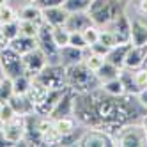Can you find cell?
<instances>
[{"label":"cell","mask_w":147,"mask_h":147,"mask_svg":"<svg viewBox=\"0 0 147 147\" xmlns=\"http://www.w3.org/2000/svg\"><path fill=\"white\" fill-rule=\"evenodd\" d=\"M66 78H67V85L76 92H92L94 89L101 85L96 73L83 64V60L66 66Z\"/></svg>","instance_id":"cell-1"},{"label":"cell","mask_w":147,"mask_h":147,"mask_svg":"<svg viewBox=\"0 0 147 147\" xmlns=\"http://www.w3.org/2000/svg\"><path fill=\"white\" fill-rule=\"evenodd\" d=\"M124 5L119 0H90L87 13L94 25L108 27L121 13H124Z\"/></svg>","instance_id":"cell-2"},{"label":"cell","mask_w":147,"mask_h":147,"mask_svg":"<svg viewBox=\"0 0 147 147\" xmlns=\"http://www.w3.org/2000/svg\"><path fill=\"white\" fill-rule=\"evenodd\" d=\"M73 115L87 128H101V119L96 112L92 92H76L73 99Z\"/></svg>","instance_id":"cell-3"},{"label":"cell","mask_w":147,"mask_h":147,"mask_svg":"<svg viewBox=\"0 0 147 147\" xmlns=\"http://www.w3.org/2000/svg\"><path fill=\"white\" fill-rule=\"evenodd\" d=\"M115 145L121 147H144L147 145V133L144 131L142 124L128 122L115 136Z\"/></svg>","instance_id":"cell-4"},{"label":"cell","mask_w":147,"mask_h":147,"mask_svg":"<svg viewBox=\"0 0 147 147\" xmlns=\"http://www.w3.org/2000/svg\"><path fill=\"white\" fill-rule=\"evenodd\" d=\"M32 78L41 82L48 89H64V87H67L66 66L64 64H46L45 69L41 73H37Z\"/></svg>","instance_id":"cell-5"},{"label":"cell","mask_w":147,"mask_h":147,"mask_svg":"<svg viewBox=\"0 0 147 147\" xmlns=\"http://www.w3.org/2000/svg\"><path fill=\"white\" fill-rule=\"evenodd\" d=\"M0 66H2L4 75L9 78H16L25 73L23 57L11 48H5L4 51H0Z\"/></svg>","instance_id":"cell-6"},{"label":"cell","mask_w":147,"mask_h":147,"mask_svg":"<svg viewBox=\"0 0 147 147\" xmlns=\"http://www.w3.org/2000/svg\"><path fill=\"white\" fill-rule=\"evenodd\" d=\"M80 147H112L115 145V140L110 133H107L101 128H90L85 131L80 138L75 142Z\"/></svg>","instance_id":"cell-7"},{"label":"cell","mask_w":147,"mask_h":147,"mask_svg":"<svg viewBox=\"0 0 147 147\" xmlns=\"http://www.w3.org/2000/svg\"><path fill=\"white\" fill-rule=\"evenodd\" d=\"M0 131H2L4 140L7 142V145L22 144V142L25 140V135H27V129H25V117H22V115H16L11 122L2 124Z\"/></svg>","instance_id":"cell-8"},{"label":"cell","mask_w":147,"mask_h":147,"mask_svg":"<svg viewBox=\"0 0 147 147\" xmlns=\"http://www.w3.org/2000/svg\"><path fill=\"white\" fill-rule=\"evenodd\" d=\"M51 25H48L46 22H43L39 25V34H37V46L45 51V55L50 59H60L59 57V46L53 43V37H51Z\"/></svg>","instance_id":"cell-9"},{"label":"cell","mask_w":147,"mask_h":147,"mask_svg":"<svg viewBox=\"0 0 147 147\" xmlns=\"http://www.w3.org/2000/svg\"><path fill=\"white\" fill-rule=\"evenodd\" d=\"M48 64V57L45 55V51L39 46L32 51L23 55V66H25V73L30 76H36L37 73H41L45 69V66Z\"/></svg>","instance_id":"cell-10"},{"label":"cell","mask_w":147,"mask_h":147,"mask_svg":"<svg viewBox=\"0 0 147 147\" xmlns=\"http://www.w3.org/2000/svg\"><path fill=\"white\" fill-rule=\"evenodd\" d=\"M108 27L113 30L117 45L131 43V22H129V18L126 16V13H121Z\"/></svg>","instance_id":"cell-11"},{"label":"cell","mask_w":147,"mask_h":147,"mask_svg":"<svg viewBox=\"0 0 147 147\" xmlns=\"http://www.w3.org/2000/svg\"><path fill=\"white\" fill-rule=\"evenodd\" d=\"M76 90H73L69 85L64 89L62 96L59 99V103L55 105V108L51 110L50 117L51 119H59V117H71L73 115V99H75Z\"/></svg>","instance_id":"cell-12"},{"label":"cell","mask_w":147,"mask_h":147,"mask_svg":"<svg viewBox=\"0 0 147 147\" xmlns=\"http://www.w3.org/2000/svg\"><path fill=\"white\" fill-rule=\"evenodd\" d=\"M66 89V87H64ZM64 89H50L46 92V96L41 99L36 107H34V112L37 115H50L51 110L55 108V105L59 103L60 96H62V92H64Z\"/></svg>","instance_id":"cell-13"},{"label":"cell","mask_w":147,"mask_h":147,"mask_svg":"<svg viewBox=\"0 0 147 147\" xmlns=\"http://www.w3.org/2000/svg\"><path fill=\"white\" fill-rule=\"evenodd\" d=\"M147 59V46H129L128 53L124 59V66L126 69H138L144 66V62Z\"/></svg>","instance_id":"cell-14"},{"label":"cell","mask_w":147,"mask_h":147,"mask_svg":"<svg viewBox=\"0 0 147 147\" xmlns=\"http://www.w3.org/2000/svg\"><path fill=\"white\" fill-rule=\"evenodd\" d=\"M89 25H92V20L89 16L87 11H82V13H69L67 14V20H66V28L69 32H82V30H85Z\"/></svg>","instance_id":"cell-15"},{"label":"cell","mask_w":147,"mask_h":147,"mask_svg":"<svg viewBox=\"0 0 147 147\" xmlns=\"http://www.w3.org/2000/svg\"><path fill=\"white\" fill-rule=\"evenodd\" d=\"M67 11L62 5L59 7H50L43 11V22H46L51 27H64L66 25V20H67Z\"/></svg>","instance_id":"cell-16"},{"label":"cell","mask_w":147,"mask_h":147,"mask_svg":"<svg viewBox=\"0 0 147 147\" xmlns=\"http://www.w3.org/2000/svg\"><path fill=\"white\" fill-rule=\"evenodd\" d=\"M53 128L55 131L62 136V144L67 142L73 135H75V119L73 117H59V119H53Z\"/></svg>","instance_id":"cell-17"},{"label":"cell","mask_w":147,"mask_h":147,"mask_svg":"<svg viewBox=\"0 0 147 147\" xmlns=\"http://www.w3.org/2000/svg\"><path fill=\"white\" fill-rule=\"evenodd\" d=\"M9 103H11V107L14 108L16 115L25 117V115L36 113L34 112V103L30 101V98L27 96V94H22V96H13L11 99H9Z\"/></svg>","instance_id":"cell-18"},{"label":"cell","mask_w":147,"mask_h":147,"mask_svg":"<svg viewBox=\"0 0 147 147\" xmlns=\"http://www.w3.org/2000/svg\"><path fill=\"white\" fill-rule=\"evenodd\" d=\"M9 48L14 50L16 53H20L23 57L25 53H28V51H32V50L37 48V39L27 37V36H18L16 39H13L11 43H9Z\"/></svg>","instance_id":"cell-19"},{"label":"cell","mask_w":147,"mask_h":147,"mask_svg":"<svg viewBox=\"0 0 147 147\" xmlns=\"http://www.w3.org/2000/svg\"><path fill=\"white\" fill-rule=\"evenodd\" d=\"M131 45L147 46V23H144L142 20L131 22Z\"/></svg>","instance_id":"cell-20"},{"label":"cell","mask_w":147,"mask_h":147,"mask_svg":"<svg viewBox=\"0 0 147 147\" xmlns=\"http://www.w3.org/2000/svg\"><path fill=\"white\" fill-rule=\"evenodd\" d=\"M59 57L66 62L64 66H67V64H76V62H82L83 60V50L67 45V46H62L59 50Z\"/></svg>","instance_id":"cell-21"},{"label":"cell","mask_w":147,"mask_h":147,"mask_svg":"<svg viewBox=\"0 0 147 147\" xmlns=\"http://www.w3.org/2000/svg\"><path fill=\"white\" fill-rule=\"evenodd\" d=\"M18 20H27V22H36V23H43V9L39 5L27 4L25 7H22V11L18 13Z\"/></svg>","instance_id":"cell-22"},{"label":"cell","mask_w":147,"mask_h":147,"mask_svg":"<svg viewBox=\"0 0 147 147\" xmlns=\"http://www.w3.org/2000/svg\"><path fill=\"white\" fill-rule=\"evenodd\" d=\"M131 43H124V45H115L113 48H110L108 55H107V60L115 64L117 67H122L124 66V59H126V53H128Z\"/></svg>","instance_id":"cell-23"},{"label":"cell","mask_w":147,"mask_h":147,"mask_svg":"<svg viewBox=\"0 0 147 147\" xmlns=\"http://www.w3.org/2000/svg\"><path fill=\"white\" fill-rule=\"evenodd\" d=\"M119 73H121V67H117L115 64H112V62H108V60H105L101 64V67L96 71V76H98L99 83H103V82H108L112 78H117Z\"/></svg>","instance_id":"cell-24"},{"label":"cell","mask_w":147,"mask_h":147,"mask_svg":"<svg viewBox=\"0 0 147 147\" xmlns=\"http://www.w3.org/2000/svg\"><path fill=\"white\" fill-rule=\"evenodd\" d=\"M119 78L124 85V90L126 94H131V96H138V87L135 85V80H133V69H126V67H121V73H119Z\"/></svg>","instance_id":"cell-25"},{"label":"cell","mask_w":147,"mask_h":147,"mask_svg":"<svg viewBox=\"0 0 147 147\" xmlns=\"http://www.w3.org/2000/svg\"><path fill=\"white\" fill-rule=\"evenodd\" d=\"M30 85H32V76L23 73L16 78H13V89H14V96H22V94H27Z\"/></svg>","instance_id":"cell-26"},{"label":"cell","mask_w":147,"mask_h":147,"mask_svg":"<svg viewBox=\"0 0 147 147\" xmlns=\"http://www.w3.org/2000/svg\"><path fill=\"white\" fill-rule=\"evenodd\" d=\"M99 87L107 92V94H110V96H122V94H126L124 85H122V82H121L119 76L117 78H112L108 82H103Z\"/></svg>","instance_id":"cell-27"},{"label":"cell","mask_w":147,"mask_h":147,"mask_svg":"<svg viewBox=\"0 0 147 147\" xmlns=\"http://www.w3.org/2000/svg\"><path fill=\"white\" fill-rule=\"evenodd\" d=\"M69 30L66 27H53L51 28V37H53V43L59 46V50L62 46H67L69 45Z\"/></svg>","instance_id":"cell-28"},{"label":"cell","mask_w":147,"mask_h":147,"mask_svg":"<svg viewBox=\"0 0 147 147\" xmlns=\"http://www.w3.org/2000/svg\"><path fill=\"white\" fill-rule=\"evenodd\" d=\"M14 96V89H13V78L4 76V80H0V105L2 103H9Z\"/></svg>","instance_id":"cell-29"},{"label":"cell","mask_w":147,"mask_h":147,"mask_svg":"<svg viewBox=\"0 0 147 147\" xmlns=\"http://www.w3.org/2000/svg\"><path fill=\"white\" fill-rule=\"evenodd\" d=\"M39 25H41V23L27 22V20H20V36H27V37H34V39H37Z\"/></svg>","instance_id":"cell-30"},{"label":"cell","mask_w":147,"mask_h":147,"mask_svg":"<svg viewBox=\"0 0 147 147\" xmlns=\"http://www.w3.org/2000/svg\"><path fill=\"white\" fill-rule=\"evenodd\" d=\"M90 5V0H64V7L67 13H82L87 11Z\"/></svg>","instance_id":"cell-31"},{"label":"cell","mask_w":147,"mask_h":147,"mask_svg":"<svg viewBox=\"0 0 147 147\" xmlns=\"http://www.w3.org/2000/svg\"><path fill=\"white\" fill-rule=\"evenodd\" d=\"M0 30L4 32V36L9 39V41H13L20 36V20H16V22H11V23H4V25H0Z\"/></svg>","instance_id":"cell-32"},{"label":"cell","mask_w":147,"mask_h":147,"mask_svg":"<svg viewBox=\"0 0 147 147\" xmlns=\"http://www.w3.org/2000/svg\"><path fill=\"white\" fill-rule=\"evenodd\" d=\"M98 41L108 48H113L117 45V39H115V34H113L112 28H99V39Z\"/></svg>","instance_id":"cell-33"},{"label":"cell","mask_w":147,"mask_h":147,"mask_svg":"<svg viewBox=\"0 0 147 147\" xmlns=\"http://www.w3.org/2000/svg\"><path fill=\"white\" fill-rule=\"evenodd\" d=\"M16 20H18V13H16L9 4H5V5L0 7V23H2V25H4V23L16 22Z\"/></svg>","instance_id":"cell-34"},{"label":"cell","mask_w":147,"mask_h":147,"mask_svg":"<svg viewBox=\"0 0 147 147\" xmlns=\"http://www.w3.org/2000/svg\"><path fill=\"white\" fill-rule=\"evenodd\" d=\"M14 117H16V112L11 107V103H2L0 105V124L11 122Z\"/></svg>","instance_id":"cell-35"},{"label":"cell","mask_w":147,"mask_h":147,"mask_svg":"<svg viewBox=\"0 0 147 147\" xmlns=\"http://www.w3.org/2000/svg\"><path fill=\"white\" fill-rule=\"evenodd\" d=\"M133 80H135V85L138 87V90L147 87V69L142 66L138 69H133Z\"/></svg>","instance_id":"cell-36"},{"label":"cell","mask_w":147,"mask_h":147,"mask_svg":"<svg viewBox=\"0 0 147 147\" xmlns=\"http://www.w3.org/2000/svg\"><path fill=\"white\" fill-rule=\"evenodd\" d=\"M82 34H83V37H85L87 45L90 46V45H94V43H98V39H99V27L92 23V25H89L85 30H82Z\"/></svg>","instance_id":"cell-37"},{"label":"cell","mask_w":147,"mask_h":147,"mask_svg":"<svg viewBox=\"0 0 147 147\" xmlns=\"http://www.w3.org/2000/svg\"><path fill=\"white\" fill-rule=\"evenodd\" d=\"M69 45L71 46H76V48H82V50L89 46L87 41H85V37H83V34L82 32H76V30L69 34Z\"/></svg>","instance_id":"cell-38"},{"label":"cell","mask_w":147,"mask_h":147,"mask_svg":"<svg viewBox=\"0 0 147 147\" xmlns=\"http://www.w3.org/2000/svg\"><path fill=\"white\" fill-rule=\"evenodd\" d=\"M34 4L39 5L41 9H50V7H59V5H64V0H34Z\"/></svg>","instance_id":"cell-39"},{"label":"cell","mask_w":147,"mask_h":147,"mask_svg":"<svg viewBox=\"0 0 147 147\" xmlns=\"http://www.w3.org/2000/svg\"><path fill=\"white\" fill-rule=\"evenodd\" d=\"M89 48H90V51H92V53L101 55V57H105V59H107L108 51H110V48H108V46H105L103 43H99V41H98V43H94V45H90Z\"/></svg>","instance_id":"cell-40"},{"label":"cell","mask_w":147,"mask_h":147,"mask_svg":"<svg viewBox=\"0 0 147 147\" xmlns=\"http://www.w3.org/2000/svg\"><path fill=\"white\" fill-rule=\"evenodd\" d=\"M136 99H138V101H140V105H142V107L147 110V87H145V89H142V90L138 92Z\"/></svg>","instance_id":"cell-41"},{"label":"cell","mask_w":147,"mask_h":147,"mask_svg":"<svg viewBox=\"0 0 147 147\" xmlns=\"http://www.w3.org/2000/svg\"><path fill=\"white\" fill-rule=\"evenodd\" d=\"M136 9H138V13L147 16V0H138L136 2Z\"/></svg>","instance_id":"cell-42"},{"label":"cell","mask_w":147,"mask_h":147,"mask_svg":"<svg viewBox=\"0 0 147 147\" xmlns=\"http://www.w3.org/2000/svg\"><path fill=\"white\" fill-rule=\"evenodd\" d=\"M9 43H11V41H9V39L4 36V32L0 30V51H4L5 48H9Z\"/></svg>","instance_id":"cell-43"},{"label":"cell","mask_w":147,"mask_h":147,"mask_svg":"<svg viewBox=\"0 0 147 147\" xmlns=\"http://www.w3.org/2000/svg\"><path fill=\"white\" fill-rule=\"evenodd\" d=\"M140 124H142L144 131L147 133V113H144V115H142V121H140Z\"/></svg>","instance_id":"cell-44"},{"label":"cell","mask_w":147,"mask_h":147,"mask_svg":"<svg viewBox=\"0 0 147 147\" xmlns=\"http://www.w3.org/2000/svg\"><path fill=\"white\" fill-rule=\"evenodd\" d=\"M7 4V0H0V7H2V5H5Z\"/></svg>","instance_id":"cell-45"},{"label":"cell","mask_w":147,"mask_h":147,"mask_svg":"<svg viewBox=\"0 0 147 147\" xmlns=\"http://www.w3.org/2000/svg\"><path fill=\"white\" fill-rule=\"evenodd\" d=\"M119 2H122V4H128V2H129V0H119Z\"/></svg>","instance_id":"cell-46"},{"label":"cell","mask_w":147,"mask_h":147,"mask_svg":"<svg viewBox=\"0 0 147 147\" xmlns=\"http://www.w3.org/2000/svg\"><path fill=\"white\" fill-rule=\"evenodd\" d=\"M144 67H145V69H147V59H145V62H144Z\"/></svg>","instance_id":"cell-47"},{"label":"cell","mask_w":147,"mask_h":147,"mask_svg":"<svg viewBox=\"0 0 147 147\" xmlns=\"http://www.w3.org/2000/svg\"><path fill=\"white\" fill-rule=\"evenodd\" d=\"M30 2H34V0H30Z\"/></svg>","instance_id":"cell-48"},{"label":"cell","mask_w":147,"mask_h":147,"mask_svg":"<svg viewBox=\"0 0 147 147\" xmlns=\"http://www.w3.org/2000/svg\"><path fill=\"white\" fill-rule=\"evenodd\" d=\"M0 25H2V23H0Z\"/></svg>","instance_id":"cell-49"}]
</instances>
